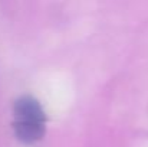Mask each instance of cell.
<instances>
[{"mask_svg":"<svg viewBox=\"0 0 148 147\" xmlns=\"http://www.w3.org/2000/svg\"><path fill=\"white\" fill-rule=\"evenodd\" d=\"M13 131L23 144L39 141L46 131V114L32 95H22L13 104Z\"/></svg>","mask_w":148,"mask_h":147,"instance_id":"1","label":"cell"}]
</instances>
